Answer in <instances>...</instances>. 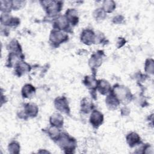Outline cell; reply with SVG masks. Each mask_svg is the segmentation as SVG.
<instances>
[{"mask_svg":"<svg viewBox=\"0 0 154 154\" xmlns=\"http://www.w3.org/2000/svg\"><path fill=\"white\" fill-rule=\"evenodd\" d=\"M58 144L66 153H72L76 147V140L67 134H62L57 140Z\"/></svg>","mask_w":154,"mask_h":154,"instance_id":"6da1fadb","label":"cell"},{"mask_svg":"<svg viewBox=\"0 0 154 154\" xmlns=\"http://www.w3.org/2000/svg\"><path fill=\"white\" fill-rule=\"evenodd\" d=\"M112 93L120 102L121 101L123 103L129 102L132 97L131 91L127 87L122 85L115 86Z\"/></svg>","mask_w":154,"mask_h":154,"instance_id":"7a4b0ae2","label":"cell"},{"mask_svg":"<svg viewBox=\"0 0 154 154\" xmlns=\"http://www.w3.org/2000/svg\"><path fill=\"white\" fill-rule=\"evenodd\" d=\"M41 2L49 16H55L57 14L61 11L63 5L61 1H44Z\"/></svg>","mask_w":154,"mask_h":154,"instance_id":"3957f363","label":"cell"},{"mask_svg":"<svg viewBox=\"0 0 154 154\" xmlns=\"http://www.w3.org/2000/svg\"><path fill=\"white\" fill-rule=\"evenodd\" d=\"M68 39V35L60 30L54 29L50 34L49 40L51 42L55 45H58L66 42Z\"/></svg>","mask_w":154,"mask_h":154,"instance_id":"277c9868","label":"cell"},{"mask_svg":"<svg viewBox=\"0 0 154 154\" xmlns=\"http://www.w3.org/2000/svg\"><path fill=\"white\" fill-rule=\"evenodd\" d=\"M54 105L57 109L60 112L69 114L70 112V109L69 107V104L67 100L64 97H58L54 102Z\"/></svg>","mask_w":154,"mask_h":154,"instance_id":"5b68a950","label":"cell"},{"mask_svg":"<svg viewBox=\"0 0 154 154\" xmlns=\"http://www.w3.org/2000/svg\"><path fill=\"white\" fill-rule=\"evenodd\" d=\"M81 40L84 44L90 45L96 42V35L91 29H84L81 33Z\"/></svg>","mask_w":154,"mask_h":154,"instance_id":"8992f818","label":"cell"},{"mask_svg":"<svg viewBox=\"0 0 154 154\" xmlns=\"http://www.w3.org/2000/svg\"><path fill=\"white\" fill-rule=\"evenodd\" d=\"M103 120V114L97 110H94L91 112L90 122L92 126L94 128H98L102 125Z\"/></svg>","mask_w":154,"mask_h":154,"instance_id":"52a82bcc","label":"cell"},{"mask_svg":"<svg viewBox=\"0 0 154 154\" xmlns=\"http://www.w3.org/2000/svg\"><path fill=\"white\" fill-rule=\"evenodd\" d=\"M69 22L65 16H60L54 22V28L60 31H66L69 28Z\"/></svg>","mask_w":154,"mask_h":154,"instance_id":"ba28073f","label":"cell"},{"mask_svg":"<svg viewBox=\"0 0 154 154\" xmlns=\"http://www.w3.org/2000/svg\"><path fill=\"white\" fill-rule=\"evenodd\" d=\"M103 54L102 51H98L92 55L89 61V65L91 68H97L100 66L102 62Z\"/></svg>","mask_w":154,"mask_h":154,"instance_id":"9c48e42d","label":"cell"},{"mask_svg":"<svg viewBox=\"0 0 154 154\" xmlns=\"http://www.w3.org/2000/svg\"><path fill=\"white\" fill-rule=\"evenodd\" d=\"M97 88H98L99 91L102 94H107L110 93L111 90V85L109 83L104 79L99 80L97 81Z\"/></svg>","mask_w":154,"mask_h":154,"instance_id":"30bf717a","label":"cell"},{"mask_svg":"<svg viewBox=\"0 0 154 154\" xmlns=\"http://www.w3.org/2000/svg\"><path fill=\"white\" fill-rule=\"evenodd\" d=\"M65 16L72 25H75L78 23L79 19L78 17V12L75 9H68L66 13Z\"/></svg>","mask_w":154,"mask_h":154,"instance_id":"8fae6325","label":"cell"},{"mask_svg":"<svg viewBox=\"0 0 154 154\" xmlns=\"http://www.w3.org/2000/svg\"><path fill=\"white\" fill-rule=\"evenodd\" d=\"M38 108L35 104L32 103H28L25 106V113L27 116L34 117L36 116L38 113Z\"/></svg>","mask_w":154,"mask_h":154,"instance_id":"7c38bea8","label":"cell"},{"mask_svg":"<svg viewBox=\"0 0 154 154\" xmlns=\"http://www.w3.org/2000/svg\"><path fill=\"white\" fill-rule=\"evenodd\" d=\"M106 103L107 106L110 109H116L120 103V101L117 99V97L112 94L108 95L106 99Z\"/></svg>","mask_w":154,"mask_h":154,"instance_id":"4fadbf2b","label":"cell"},{"mask_svg":"<svg viewBox=\"0 0 154 154\" xmlns=\"http://www.w3.org/2000/svg\"><path fill=\"white\" fill-rule=\"evenodd\" d=\"M50 123L52 126L57 128L62 127L63 126V116L58 113H55L52 114L50 117Z\"/></svg>","mask_w":154,"mask_h":154,"instance_id":"5bb4252c","label":"cell"},{"mask_svg":"<svg viewBox=\"0 0 154 154\" xmlns=\"http://www.w3.org/2000/svg\"><path fill=\"white\" fill-rule=\"evenodd\" d=\"M30 66L24 61H20L16 66V72L19 76H21L30 70Z\"/></svg>","mask_w":154,"mask_h":154,"instance_id":"9a60e30c","label":"cell"},{"mask_svg":"<svg viewBox=\"0 0 154 154\" xmlns=\"http://www.w3.org/2000/svg\"><path fill=\"white\" fill-rule=\"evenodd\" d=\"M126 141L130 147H134L140 143V137L135 132H131L126 137Z\"/></svg>","mask_w":154,"mask_h":154,"instance_id":"2e32d148","label":"cell"},{"mask_svg":"<svg viewBox=\"0 0 154 154\" xmlns=\"http://www.w3.org/2000/svg\"><path fill=\"white\" fill-rule=\"evenodd\" d=\"M35 92V88L31 84L25 85L22 90V94L23 97L31 98L32 97Z\"/></svg>","mask_w":154,"mask_h":154,"instance_id":"e0dca14e","label":"cell"},{"mask_svg":"<svg viewBox=\"0 0 154 154\" xmlns=\"http://www.w3.org/2000/svg\"><path fill=\"white\" fill-rule=\"evenodd\" d=\"M94 106L93 103L88 98H84L81 100V111L85 113H88L89 112L91 111L93 109Z\"/></svg>","mask_w":154,"mask_h":154,"instance_id":"ac0fdd59","label":"cell"},{"mask_svg":"<svg viewBox=\"0 0 154 154\" xmlns=\"http://www.w3.org/2000/svg\"><path fill=\"white\" fill-rule=\"evenodd\" d=\"M84 83L88 88H90L91 90H94L97 88V81L93 76H85L84 80Z\"/></svg>","mask_w":154,"mask_h":154,"instance_id":"d6986e66","label":"cell"},{"mask_svg":"<svg viewBox=\"0 0 154 154\" xmlns=\"http://www.w3.org/2000/svg\"><path fill=\"white\" fill-rule=\"evenodd\" d=\"M116 3L113 1H104L102 4V9L105 13H112L116 8Z\"/></svg>","mask_w":154,"mask_h":154,"instance_id":"ffe728a7","label":"cell"},{"mask_svg":"<svg viewBox=\"0 0 154 154\" xmlns=\"http://www.w3.org/2000/svg\"><path fill=\"white\" fill-rule=\"evenodd\" d=\"M48 134L49 136L54 140H57L61 135L58 128L54 126H52L48 129Z\"/></svg>","mask_w":154,"mask_h":154,"instance_id":"44dd1931","label":"cell"},{"mask_svg":"<svg viewBox=\"0 0 154 154\" xmlns=\"http://www.w3.org/2000/svg\"><path fill=\"white\" fill-rule=\"evenodd\" d=\"M8 49L11 51L10 52H16V53H21L22 49L21 47L18 43V42L16 40H13L9 43Z\"/></svg>","mask_w":154,"mask_h":154,"instance_id":"7402d4cb","label":"cell"},{"mask_svg":"<svg viewBox=\"0 0 154 154\" xmlns=\"http://www.w3.org/2000/svg\"><path fill=\"white\" fill-rule=\"evenodd\" d=\"M12 7V1H1V10L5 13L9 12Z\"/></svg>","mask_w":154,"mask_h":154,"instance_id":"603a6c76","label":"cell"},{"mask_svg":"<svg viewBox=\"0 0 154 154\" xmlns=\"http://www.w3.org/2000/svg\"><path fill=\"white\" fill-rule=\"evenodd\" d=\"M93 16L96 20L100 21L104 19L106 16V13L103 10L102 8H99L95 10L93 13Z\"/></svg>","mask_w":154,"mask_h":154,"instance_id":"cb8c5ba5","label":"cell"},{"mask_svg":"<svg viewBox=\"0 0 154 154\" xmlns=\"http://www.w3.org/2000/svg\"><path fill=\"white\" fill-rule=\"evenodd\" d=\"M153 60L152 59H147L145 63V70L149 74L153 73Z\"/></svg>","mask_w":154,"mask_h":154,"instance_id":"d4e9b609","label":"cell"},{"mask_svg":"<svg viewBox=\"0 0 154 154\" xmlns=\"http://www.w3.org/2000/svg\"><path fill=\"white\" fill-rule=\"evenodd\" d=\"M8 150L12 153H18L20 150V146L19 143L16 141L10 143L8 145Z\"/></svg>","mask_w":154,"mask_h":154,"instance_id":"484cf974","label":"cell"},{"mask_svg":"<svg viewBox=\"0 0 154 154\" xmlns=\"http://www.w3.org/2000/svg\"><path fill=\"white\" fill-rule=\"evenodd\" d=\"M25 4V2L22 1H12V7L13 9H14L16 10L20 9L22 8L23 5Z\"/></svg>","mask_w":154,"mask_h":154,"instance_id":"4316f807","label":"cell"},{"mask_svg":"<svg viewBox=\"0 0 154 154\" xmlns=\"http://www.w3.org/2000/svg\"><path fill=\"white\" fill-rule=\"evenodd\" d=\"M124 20V17L121 15H118L113 18V22L115 23H121Z\"/></svg>","mask_w":154,"mask_h":154,"instance_id":"83f0119b","label":"cell"}]
</instances>
